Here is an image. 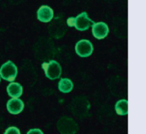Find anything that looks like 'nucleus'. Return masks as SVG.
I'll return each mask as SVG.
<instances>
[{"label": "nucleus", "mask_w": 146, "mask_h": 134, "mask_svg": "<svg viewBox=\"0 0 146 134\" xmlns=\"http://www.w3.org/2000/svg\"><path fill=\"white\" fill-rule=\"evenodd\" d=\"M90 102L85 96H79L74 98L69 104L71 113L79 119L86 118L89 115Z\"/></svg>", "instance_id": "obj_1"}, {"label": "nucleus", "mask_w": 146, "mask_h": 134, "mask_svg": "<svg viewBox=\"0 0 146 134\" xmlns=\"http://www.w3.org/2000/svg\"><path fill=\"white\" fill-rule=\"evenodd\" d=\"M34 54L38 60L50 59L55 54L53 42L50 38H41L34 45Z\"/></svg>", "instance_id": "obj_2"}, {"label": "nucleus", "mask_w": 146, "mask_h": 134, "mask_svg": "<svg viewBox=\"0 0 146 134\" xmlns=\"http://www.w3.org/2000/svg\"><path fill=\"white\" fill-rule=\"evenodd\" d=\"M66 23L68 27H74L78 31H86L94 23V21L88 17L86 12H82L79 14L76 17L68 18Z\"/></svg>", "instance_id": "obj_3"}, {"label": "nucleus", "mask_w": 146, "mask_h": 134, "mask_svg": "<svg viewBox=\"0 0 146 134\" xmlns=\"http://www.w3.org/2000/svg\"><path fill=\"white\" fill-rule=\"evenodd\" d=\"M67 26L63 19L60 16L53 18L48 27V32L50 37L54 38H61L67 32Z\"/></svg>", "instance_id": "obj_4"}, {"label": "nucleus", "mask_w": 146, "mask_h": 134, "mask_svg": "<svg viewBox=\"0 0 146 134\" xmlns=\"http://www.w3.org/2000/svg\"><path fill=\"white\" fill-rule=\"evenodd\" d=\"M56 127L61 134H75L79 131L78 124L68 116L61 117L56 123Z\"/></svg>", "instance_id": "obj_5"}, {"label": "nucleus", "mask_w": 146, "mask_h": 134, "mask_svg": "<svg viewBox=\"0 0 146 134\" xmlns=\"http://www.w3.org/2000/svg\"><path fill=\"white\" fill-rule=\"evenodd\" d=\"M44 69L45 76L51 80L59 79L62 75V67L60 63L55 60H50L49 62H44L41 65Z\"/></svg>", "instance_id": "obj_6"}, {"label": "nucleus", "mask_w": 146, "mask_h": 134, "mask_svg": "<svg viewBox=\"0 0 146 134\" xmlns=\"http://www.w3.org/2000/svg\"><path fill=\"white\" fill-rule=\"evenodd\" d=\"M18 74V68L12 61H7L0 67V76L4 80L13 82Z\"/></svg>", "instance_id": "obj_7"}, {"label": "nucleus", "mask_w": 146, "mask_h": 134, "mask_svg": "<svg viewBox=\"0 0 146 134\" xmlns=\"http://www.w3.org/2000/svg\"><path fill=\"white\" fill-rule=\"evenodd\" d=\"M75 52L80 57H88L93 52V45L87 39L79 40L75 44Z\"/></svg>", "instance_id": "obj_8"}, {"label": "nucleus", "mask_w": 146, "mask_h": 134, "mask_svg": "<svg viewBox=\"0 0 146 134\" xmlns=\"http://www.w3.org/2000/svg\"><path fill=\"white\" fill-rule=\"evenodd\" d=\"M92 32L94 38H96L97 39H103L108 36L110 29L105 22L99 21L94 22L92 25Z\"/></svg>", "instance_id": "obj_9"}, {"label": "nucleus", "mask_w": 146, "mask_h": 134, "mask_svg": "<svg viewBox=\"0 0 146 134\" xmlns=\"http://www.w3.org/2000/svg\"><path fill=\"white\" fill-rule=\"evenodd\" d=\"M37 18L39 21L47 23L50 22L54 18V11L48 5H42L37 11Z\"/></svg>", "instance_id": "obj_10"}, {"label": "nucleus", "mask_w": 146, "mask_h": 134, "mask_svg": "<svg viewBox=\"0 0 146 134\" xmlns=\"http://www.w3.org/2000/svg\"><path fill=\"white\" fill-rule=\"evenodd\" d=\"M24 103L20 98H10L6 103V109L11 115H18L24 109Z\"/></svg>", "instance_id": "obj_11"}, {"label": "nucleus", "mask_w": 146, "mask_h": 134, "mask_svg": "<svg viewBox=\"0 0 146 134\" xmlns=\"http://www.w3.org/2000/svg\"><path fill=\"white\" fill-rule=\"evenodd\" d=\"M8 95L11 98H19L23 93V87L18 82H10L6 88Z\"/></svg>", "instance_id": "obj_12"}, {"label": "nucleus", "mask_w": 146, "mask_h": 134, "mask_svg": "<svg viewBox=\"0 0 146 134\" xmlns=\"http://www.w3.org/2000/svg\"><path fill=\"white\" fill-rule=\"evenodd\" d=\"M74 88V83L68 78H62L58 82V90L62 93H68Z\"/></svg>", "instance_id": "obj_13"}, {"label": "nucleus", "mask_w": 146, "mask_h": 134, "mask_svg": "<svg viewBox=\"0 0 146 134\" xmlns=\"http://www.w3.org/2000/svg\"><path fill=\"white\" fill-rule=\"evenodd\" d=\"M115 109L117 115L124 116L128 115V101L127 99H121L116 102Z\"/></svg>", "instance_id": "obj_14"}, {"label": "nucleus", "mask_w": 146, "mask_h": 134, "mask_svg": "<svg viewBox=\"0 0 146 134\" xmlns=\"http://www.w3.org/2000/svg\"><path fill=\"white\" fill-rule=\"evenodd\" d=\"M3 134H21V131L16 127H9L4 131Z\"/></svg>", "instance_id": "obj_15"}, {"label": "nucleus", "mask_w": 146, "mask_h": 134, "mask_svg": "<svg viewBox=\"0 0 146 134\" xmlns=\"http://www.w3.org/2000/svg\"><path fill=\"white\" fill-rule=\"evenodd\" d=\"M27 134H44L43 131L38 129V128H33V129H30Z\"/></svg>", "instance_id": "obj_16"}, {"label": "nucleus", "mask_w": 146, "mask_h": 134, "mask_svg": "<svg viewBox=\"0 0 146 134\" xmlns=\"http://www.w3.org/2000/svg\"><path fill=\"white\" fill-rule=\"evenodd\" d=\"M11 3H13V4H19V3H22L24 0H9Z\"/></svg>", "instance_id": "obj_17"}, {"label": "nucleus", "mask_w": 146, "mask_h": 134, "mask_svg": "<svg viewBox=\"0 0 146 134\" xmlns=\"http://www.w3.org/2000/svg\"><path fill=\"white\" fill-rule=\"evenodd\" d=\"M3 118L0 116V130L3 128Z\"/></svg>", "instance_id": "obj_18"}, {"label": "nucleus", "mask_w": 146, "mask_h": 134, "mask_svg": "<svg viewBox=\"0 0 146 134\" xmlns=\"http://www.w3.org/2000/svg\"><path fill=\"white\" fill-rule=\"evenodd\" d=\"M0 82H1V76H0Z\"/></svg>", "instance_id": "obj_19"}]
</instances>
